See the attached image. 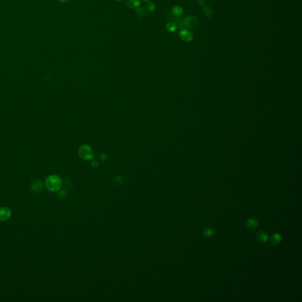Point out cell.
Segmentation results:
<instances>
[{
  "label": "cell",
  "instance_id": "obj_13",
  "mask_svg": "<svg viewBox=\"0 0 302 302\" xmlns=\"http://www.w3.org/2000/svg\"><path fill=\"white\" fill-rule=\"evenodd\" d=\"M134 11H135V12L136 14H137V15L139 17V18H142L145 15H146V10L143 7H137L136 8V9H134Z\"/></svg>",
  "mask_w": 302,
  "mask_h": 302
},
{
  "label": "cell",
  "instance_id": "obj_14",
  "mask_svg": "<svg viewBox=\"0 0 302 302\" xmlns=\"http://www.w3.org/2000/svg\"><path fill=\"white\" fill-rule=\"evenodd\" d=\"M166 28L169 32L173 33L176 30V24L173 22H169L166 25Z\"/></svg>",
  "mask_w": 302,
  "mask_h": 302
},
{
  "label": "cell",
  "instance_id": "obj_15",
  "mask_svg": "<svg viewBox=\"0 0 302 302\" xmlns=\"http://www.w3.org/2000/svg\"><path fill=\"white\" fill-rule=\"evenodd\" d=\"M214 234V230L212 228H206L203 231V234L205 237H212Z\"/></svg>",
  "mask_w": 302,
  "mask_h": 302
},
{
  "label": "cell",
  "instance_id": "obj_9",
  "mask_svg": "<svg viewBox=\"0 0 302 302\" xmlns=\"http://www.w3.org/2000/svg\"><path fill=\"white\" fill-rule=\"evenodd\" d=\"M172 13L173 15L176 16H180L184 12L183 8L179 5H175L172 8Z\"/></svg>",
  "mask_w": 302,
  "mask_h": 302
},
{
  "label": "cell",
  "instance_id": "obj_3",
  "mask_svg": "<svg viewBox=\"0 0 302 302\" xmlns=\"http://www.w3.org/2000/svg\"><path fill=\"white\" fill-rule=\"evenodd\" d=\"M198 23V20L195 16H189L183 20V25L184 28L192 29L195 27Z\"/></svg>",
  "mask_w": 302,
  "mask_h": 302
},
{
  "label": "cell",
  "instance_id": "obj_10",
  "mask_svg": "<svg viewBox=\"0 0 302 302\" xmlns=\"http://www.w3.org/2000/svg\"><path fill=\"white\" fill-rule=\"evenodd\" d=\"M43 188V185L42 183L40 181H34L32 186V189L34 193H39L42 190Z\"/></svg>",
  "mask_w": 302,
  "mask_h": 302
},
{
  "label": "cell",
  "instance_id": "obj_18",
  "mask_svg": "<svg viewBox=\"0 0 302 302\" xmlns=\"http://www.w3.org/2000/svg\"><path fill=\"white\" fill-rule=\"evenodd\" d=\"M58 1H59L60 2H62V3H64V2H66L68 1L69 0H57Z\"/></svg>",
  "mask_w": 302,
  "mask_h": 302
},
{
  "label": "cell",
  "instance_id": "obj_6",
  "mask_svg": "<svg viewBox=\"0 0 302 302\" xmlns=\"http://www.w3.org/2000/svg\"><path fill=\"white\" fill-rule=\"evenodd\" d=\"M259 226V222L257 220L250 218L246 221V226L249 229H254L258 227Z\"/></svg>",
  "mask_w": 302,
  "mask_h": 302
},
{
  "label": "cell",
  "instance_id": "obj_19",
  "mask_svg": "<svg viewBox=\"0 0 302 302\" xmlns=\"http://www.w3.org/2000/svg\"><path fill=\"white\" fill-rule=\"evenodd\" d=\"M142 1H145V2H147V1H149V0H142Z\"/></svg>",
  "mask_w": 302,
  "mask_h": 302
},
{
  "label": "cell",
  "instance_id": "obj_2",
  "mask_svg": "<svg viewBox=\"0 0 302 302\" xmlns=\"http://www.w3.org/2000/svg\"><path fill=\"white\" fill-rule=\"evenodd\" d=\"M79 156L85 160H90L93 157L92 148L88 145H83L79 149Z\"/></svg>",
  "mask_w": 302,
  "mask_h": 302
},
{
  "label": "cell",
  "instance_id": "obj_16",
  "mask_svg": "<svg viewBox=\"0 0 302 302\" xmlns=\"http://www.w3.org/2000/svg\"><path fill=\"white\" fill-rule=\"evenodd\" d=\"M146 8L148 11L152 12L155 10V5L153 2L149 1L146 4Z\"/></svg>",
  "mask_w": 302,
  "mask_h": 302
},
{
  "label": "cell",
  "instance_id": "obj_8",
  "mask_svg": "<svg viewBox=\"0 0 302 302\" xmlns=\"http://www.w3.org/2000/svg\"><path fill=\"white\" fill-rule=\"evenodd\" d=\"M202 11L204 15L208 18L213 15V10L209 5H204L202 7Z\"/></svg>",
  "mask_w": 302,
  "mask_h": 302
},
{
  "label": "cell",
  "instance_id": "obj_11",
  "mask_svg": "<svg viewBox=\"0 0 302 302\" xmlns=\"http://www.w3.org/2000/svg\"><path fill=\"white\" fill-rule=\"evenodd\" d=\"M256 237H257V238L258 239V240L260 242H265L269 239V236H268V235L266 233L262 232V231L259 232L257 234Z\"/></svg>",
  "mask_w": 302,
  "mask_h": 302
},
{
  "label": "cell",
  "instance_id": "obj_12",
  "mask_svg": "<svg viewBox=\"0 0 302 302\" xmlns=\"http://www.w3.org/2000/svg\"><path fill=\"white\" fill-rule=\"evenodd\" d=\"M270 240L273 244H276L280 242V241L281 240V236L278 233H275L271 237Z\"/></svg>",
  "mask_w": 302,
  "mask_h": 302
},
{
  "label": "cell",
  "instance_id": "obj_4",
  "mask_svg": "<svg viewBox=\"0 0 302 302\" xmlns=\"http://www.w3.org/2000/svg\"><path fill=\"white\" fill-rule=\"evenodd\" d=\"M179 35L180 38L185 42H190L193 40V34L187 29L182 30L179 32Z\"/></svg>",
  "mask_w": 302,
  "mask_h": 302
},
{
  "label": "cell",
  "instance_id": "obj_1",
  "mask_svg": "<svg viewBox=\"0 0 302 302\" xmlns=\"http://www.w3.org/2000/svg\"><path fill=\"white\" fill-rule=\"evenodd\" d=\"M62 182L60 177L56 175L49 176L46 180V188L50 191L56 192L62 187Z\"/></svg>",
  "mask_w": 302,
  "mask_h": 302
},
{
  "label": "cell",
  "instance_id": "obj_7",
  "mask_svg": "<svg viewBox=\"0 0 302 302\" xmlns=\"http://www.w3.org/2000/svg\"><path fill=\"white\" fill-rule=\"evenodd\" d=\"M126 4L129 8L134 10L140 7V1L139 0H126Z\"/></svg>",
  "mask_w": 302,
  "mask_h": 302
},
{
  "label": "cell",
  "instance_id": "obj_20",
  "mask_svg": "<svg viewBox=\"0 0 302 302\" xmlns=\"http://www.w3.org/2000/svg\"><path fill=\"white\" fill-rule=\"evenodd\" d=\"M115 1H121L122 0H115Z\"/></svg>",
  "mask_w": 302,
  "mask_h": 302
},
{
  "label": "cell",
  "instance_id": "obj_5",
  "mask_svg": "<svg viewBox=\"0 0 302 302\" xmlns=\"http://www.w3.org/2000/svg\"><path fill=\"white\" fill-rule=\"evenodd\" d=\"M11 216V211L7 207L0 208V221H4L9 219Z\"/></svg>",
  "mask_w": 302,
  "mask_h": 302
},
{
  "label": "cell",
  "instance_id": "obj_17",
  "mask_svg": "<svg viewBox=\"0 0 302 302\" xmlns=\"http://www.w3.org/2000/svg\"><path fill=\"white\" fill-rule=\"evenodd\" d=\"M198 4H199L201 6L203 7V6L205 5V2H204V0H199V1H198Z\"/></svg>",
  "mask_w": 302,
  "mask_h": 302
}]
</instances>
